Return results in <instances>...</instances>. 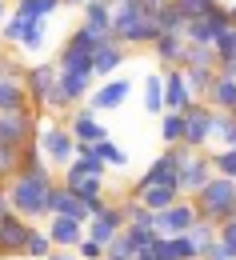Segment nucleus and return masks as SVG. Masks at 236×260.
<instances>
[{
	"instance_id": "obj_1",
	"label": "nucleus",
	"mask_w": 236,
	"mask_h": 260,
	"mask_svg": "<svg viewBox=\"0 0 236 260\" xmlns=\"http://www.w3.org/2000/svg\"><path fill=\"white\" fill-rule=\"evenodd\" d=\"M52 168L40 172H16L8 180V200L12 212H20L24 220H48V188H52Z\"/></svg>"
},
{
	"instance_id": "obj_2",
	"label": "nucleus",
	"mask_w": 236,
	"mask_h": 260,
	"mask_svg": "<svg viewBox=\"0 0 236 260\" xmlns=\"http://www.w3.org/2000/svg\"><path fill=\"white\" fill-rule=\"evenodd\" d=\"M24 88H28V104L36 112H72L64 88H60V64L56 60H40V64H28L24 72Z\"/></svg>"
},
{
	"instance_id": "obj_3",
	"label": "nucleus",
	"mask_w": 236,
	"mask_h": 260,
	"mask_svg": "<svg viewBox=\"0 0 236 260\" xmlns=\"http://www.w3.org/2000/svg\"><path fill=\"white\" fill-rule=\"evenodd\" d=\"M192 200H196V212H200L204 220L224 224V220H232V216H236V180H232V176L212 172V180H208Z\"/></svg>"
},
{
	"instance_id": "obj_4",
	"label": "nucleus",
	"mask_w": 236,
	"mask_h": 260,
	"mask_svg": "<svg viewBox=\"0 0 236 260\" xmlns=\"http://www.w3.org/2000/svg\"><path fill=\"white\" fill-rule=\"evenodd\" d=\"M36 140H40L44 160L52 164V168H68V164L76 160V136H72L68 124H40Z\"/></svg>"
},
{
	"instance_id": "obj_5",
	"label": "nucleus",
	"mask_w": 236,
	"mask_h": 260,
	"mask_svg": "<svg viewBox=\"0 0 236 260\" xmlns=\"http://www.w3.org/2000/svg\"><path fill=\"white\" fill-rule=\"evenodd\" d=\"M40 132V112L36 108H20V112H0V144H16L24 148Z\"/></svg>"
},
{
	"instance_id": "obj_6",
	"label": "nucleus",
	"mask_w": 236,
	"mask_h": 260,
	"mask_svg": "<svg viewBox=\"0 0 236 260\" xmlns=\"http://www.w3.org/2000/svg\"><path fill=\"white\" fill-rule=\"evenodd\" d=\"M28 236H32V220H24L20 212H4L0 216V256L12 260V256H24L28 248Z\"/></svg>"
},
{
	"instance_id": "obj_7",
	"label": "nucleus",
	"mask_w": 236,
	"mask_h": 260,
	"mask_svg": "<svg viewBox=\"0 0 236 260\" xmlns=\"http://www.w3.org/2000/svg\"><path fill=\"white\" fill-rule=\"evenodd\" d=\"M0 36H4L8 44H20L24 52H40V48H44V20L12 12V16L4 20V32H0Z\"/></svg>"
},
{
	"instance_id": "obj_8",
	"label": "nucleus",
	"mask_w": 236,
	"mask_h": 260,
	"mask_svg": "<svg viewBox=\"0 0 236 260\" xmlns=\"http://www.w3.org/2000/svg\"><path fill=\"white\" fill-rule=\"evenodd\" d=\"M196 220H200L196 200H192V196H180L164 212H156V232H160V236H180V232H188Z\"/></svg>"
},
{
	"instance_id": "obj_9",
	"label": "nucleus",
	"mask_w": 236,
	"mask_h": 260,
	"mask_svg": "<svg viewBox=\"0 0 236 260\" xmlns=\"http://www.w3.org/2000/svg\"><path fill=\"white\" fill-rule=\"evenodd\" d=\"M232 28V12L220 4L216 12H208V16H200V20H188L184 24V40H196V44H216L220 36Z\"/></svg>"
},
{
	"instance_id": "obj_10",
	"label": "nucleus",
	"mask_w": 236,
	"mask_h": 260,
	"mask_svg": "<svg viewBox=\"0 0 236 260\" xmlns=\"http://www.w3.org/2000/svg\"><path fill=\"white\" fill-rule=\"evenodd\" d=\"M184 116H188V136H184V144L204 148V144L212 140V128H216V108H212L208 100H192V104L184 108Z\"/></svg>"
},
{
	"instance_id": "obj_11",
	"label": "nucleus",
	"mask_w": 236,
	"mask_h": 260,
	"mask_svg": "<svg viewBox=\"0 0 236 260\" xmlns=\"http://www.w3.org/2000/svg\"><path fill=\"white\" fill-rule=\"evenodd\" d=\"M176 176H180V196H196L212 180V156H204V148H196L184 164H176Z\"/></svg>"
},
{
	"instance_id": "obj_12",
	"label": "nucleus",
	"mask_w": 236,
	"mask_h": 260,
	"mask_svg": "<svg viewBox=\"0 0 236 260\" xmlns=\"http://www.w3.org/2000/svg\"><path fill=\"white\" fill-rule=\"evenodd\" d=\"M48 216H76V220H84V224L92 220V212H88V204H84L80 196L72 192V188H68L64 180L48 188Z\"/></svg>"
},
{
	"instance_id": "obj_13",
	"label": "nucleus",
	"mask_w": 236,
	"mask_h": 260,
	"mask_svg": "<svg viewBox=\"0 0 236 260\" xmlns=\"http://www.w3.org/2000/svg\"><path fill=\"white\" fill-rule=\"evenodd\" d=\"M68 128H72V136L76 140H84V144H100L104 136V124L96 120V108L92 104H76L72 112H68Z\"/></svg>"
},
{
	"instance_id": "obj_14",
	"label": "nucleus",
	"mask_w": 236,
	"mask_h": 260,
	"mask_svg": "<svg viewBox=\"0 0 236 260\" xmlns=\"http://www.w3.org/2000/svg\"><path fill=\"white\" fill-rule=\"evenodd\" d=\"M128 92H132V84H128L124 76H108L100 88H92L88 104H92L96 112H112V108H120V104L128 100Z\"/></svg>"
},
{
	"instance_id": "obj_15",
	"label": "nucleus",
	"mask_w": 236,
	"mask_h": 260,
	"mask_svg": "<svg viewBox=\"0 0 236 260\" xmlns=\"http://www.w3.org/2000/svg\"><path fill=\"white\" fill-rule=\"evenodd\" d=\"M152 252H156V260H200V248H196V240L188 232H180V236H156Z\"/></svg>"
},
{
	"instance_id": "obj_16",
	"label": "nucleus",
	"mask_w": 236,
	"mask_h": 260,
	"mask_svg": "<svg viewBox=\"0 0 236 260\" xmlns=\"http://www.w3.org/2000/svg\"><path fill=\"white\" fill-rule=\"evenodd\" d=\"M192 100H196V96H192V88H188L184 68H164V112H168V108L184 112Z\"/></svg>"
},
{
	"instance_id": "obj_17",
	"label": "nucleus",
	"mask_w": 236,
	"mask_h": 260,
	"mask_svg": "<svg viewBox=\"0 0 236 260\" xmlns=\"http://www.w3.org/2000/svg\"><path fill=\"white\" fill-rule=\"evenodd\" d=\"M48 236L56 248H76L84 240V220L76 216H48Z\"/></svg>"
},
{
	"instance_id": "obj_18",
	"label": "nucleus",
	"mask_w": 236,
	"mask_h": 260,
	"mask_svg": "<svg viewBox=\"0 0 236 260\" xmlns=\"http://www.w3.org/2000/svg\"><path fill=\"white\" fill-rule=\"evenodd\" d=\"M60 88H64L68 104L76 108V104H84V96H92L96 72H68V68H60Z\"/></svg>"
},
{
	"instance_id": "obj_19",
	"label": "nucleus",
	"mask_w": 236,
	"mask_h": 260,
	"mask_svg": "<svg viewBox=\"0 0 236 260\" xmlns=\"http://www.w3.org/2000/svg\"><path fill=\"white\" fill-rule=\"evenodd\" d=\"M184 48H188L184 32H160V40L152 44L156 60H160L164 68H184Z\"/></svg>"
},
{
	"instance_id": "obj_20",
	"label": "nucleus",
	"mask_w": 236,
	"mask_h": 260,
	"mask_svg": "<svg viewBox=\"0 0 236 260\" xmlns=\"http://www.w3.org/2000/svg\"><path fill=\"white\" fill-rule=\"evenodd\" d=\"M124 60H128V44H120L116 36H104L96 48V76H112Z\"/></svg>"
},
{
	"instance_id": "obj_21",
	"label": "nucleus",
	"mask_w": 236,
	"mask_h": 260,
	"mask_svg": "<svg viewBox=\"0 0 236 260\" xmlns=\"http://www.w3.org/2000/svg\"><path fill=\"white\" fill-rule=\"evenodd\" d=\"M112 8H116V4H108V0H84V8H80L84 20H80V24L92 28L96 36H112Z\"/></svg>"
},
{
	"instance_id": "obj_22",
	"label": "nucleus",
	"mask_w": 236,
	"mask_h": 260,
	"mask_svg": "<svg viewBox=\"0 0 236 260\" xmlns=\"http://www.w3.org/2000/svg\"><path fill=\"white\" fill-rule=\"evenodd\" d=\"M56 64L68 68V72H96V52L64 40V44H60V52H56Z\"/></svg>"
},
{
	"instance_id": "obj_23",
	"label": "nucleus",
	"mask_w": 236,
	"mask_h": 260,
	"mask_svg": "<svg viewBox=\"0 0 236 260\" xmlns=\"http://www.w3.org/2000/svg\"><path fill=\"white\" fill-rule=\"evenodd\" d=\"M208 104H212L216 112H232L236 108V76L216 72V80H212V88H208Z\"/></svg>"
},
{
	"instance_id": "obj_24",
	"label": "nucleus",
	"mask_w": 236,
	"mask_h": 260,
	"mask_svg": "<svg viewBox=\"0 0 236 260\" xmlns=\"http://www.w3.org/2000/svg\"><path fill=\"white\" fill-rule=\"evenodd\" d=\"M20 108H32L24 80H0V112H20Z\"/></svg>"
},
{
	"instance_id": "obj_25",
	"label": "nucleus",
	"mask_w": 236,
	"mask_h": 260,
	"mask_svg": "<svg viewBox=\"0 0 236 260\" xmlns=\"http://www.w3.org/2000/svg\"><path fill=\"white\" fill-rule=\"evenodd\" d=\"M136 196L144 200V208H148V212H164L168 204H176V200H180V192H176V188H168V184H148V188H140Z\"/></svg>"
},
{
	"instance_id": "obj_26",
	"label": "nucleus",
	"mask_w": 236,
	"mask_h": 260,
	"mask_svg": "<svg viewBox=\"0 0 236 260\" xmlns=\"http://www.w3.org/2000/svg\"><path fill=\"white\" fill-rule=\"evenodd\" d=\"M160 136H164V144H180V140L188 136V116L176 112V108L160 112Z\"/></svg>"
},
{
	"instance_id": "obj_27",
	"label": "nucleus",
	"mask_w": 236,
	"mask_h": 260,
	"mask_svg": "<svg viewBox=\"0 0 236 260\" xmlns=\"http://www.w3.org/2000/svg\"><path fill=\"white\" fill-rule=\"evenodd\" d=\"M184 76H188L192 96L208 100V88H212V80H216V68H212V64H188V68H184Z\"/></svg>"
},
{
	"instance_id": "obj_28",
	"label": "nucleus",
	"mask_w": 236,
	"mask_h": 260,
	"mask_svg": "<svg viewBox=\"0 0 236 260\" xmlns=\"http://www.w3.org/2000/svg\"><path fill=\"white\" fill-rule=\"evenodd\" d=\"M144 108L148 112H164V72H148L144 76Z\"/></svg>"
},
{
	"instance_id": "obj_29",
	"label": "nucleus",
	"mask_w": 236,
	"mask_h": 260,
	"mask_svg": "<svg viewBox=\"0 0 236 260\" xmlns=\"http://www.w3.org/2000/svg\"><path fill=\"white\" fill-rule=\"evenodd\" d=\"M16 8L12 12H20V16H36V20H48L56 8H64L60 0H12Z\"/></svg>"
},
{
	"instance_id": "obj_30",
	"label": "nucleus",
	"mask_w": 236,
	"mask_h": 260,
	"mask_svg": "<svg viewBox=\"0 0 236 260\" xmlns=\"http://www.w3.org/2000/svg\"><path fill=\"white\" fill-rule=\"evenodd\" d=\"M124 232H128V240H132L136 248H152V244H156V236H160L152 220H128Z\"/></svg>"
},
{
	"instance_id": "obj_31",
	"label": "nucleus",
	"mask_w": 236,
	"mask_h": 260,
	"mask_svg": "<svg viewBox=\"0 0 236 260\" xmlns=\"http://www.w3.org/2000/svg\"><path fill=\"white\" fill-rule=\"evenodd\" d=\"M136 252H140V248L128 240V232H116V236L104 244V256L108 260H136Z\"/></svg>"
},
{
	"instance_id": "obj_32",
	"label": "nucleus",
	"mask_w": 236,
	"mask_h": 260,
	"mask_svg": "<svg viewBox=\"0 0 236 260\" xmlns=\"http://www.w3.org/2000/svg\"><path fill=\"white\" fill-rule=\"evenodd\" d=\"M188 236L196 240V248H200V252H204V248H212V244L220 240V224H212V220H204V216H200L196 224L188 228Z\"/></svg>"
},
{
	"instance_id": "obj_33",
	"label": "nucleus",
	"mask_w": 236,
	"mask_h": 260,
	"mask_svg": "<svg viewBox=\"0 0 236 260\" xmlns=\"http://www.w3.org/2000/svg\"><path fill=\"white\" fill-rule=\"evenodd\" d=\"M20 172V148L16 144H0V184H8Z\"/></svg>"
},
{
	"instance_id": "obj_34",
	"label": "nucleus",
	"mask_w": 236,
	"mask_h": 260,
	"mask_svg": "<svg viewBox=\"0 0 236 260\" xmlns=\"http://www.w3.org/2000/svg\"><path fill=\"white\" fill-rule=\"evenodd\" d=\"M156 20H160V28L164 32H184V16H180V8H176V0H168V4H160L156 8Z\"/></svg>"
},
{
	"instance_id": "obj_35",
	"label": "nucleus",
	"mask_w": 236,
	"mask_h": 260,
	"mask_svg": "<svg viewBox=\"0 0 236 260\" xmlns=\"http://www.w3.org/2000/svg\"><path fill=\"white\" fill-rule=\"evenodd\" d=\"M56 244H52V236H48V228H32V236H28V248H24V256L32 260H44L48 252H52Z\"/></svg>"
},
{
	"instance_id": "obj_36",
	"label": "nucleus",
	"mask_w": 236,
	"mask_h": 260,
	"mask_svg": "<svg viewBox=\"0 0 236 260\" xmlns=\"http://www.w3.org/2000/svg\"><path fill=\"white\" fill-rule=\"evenodd\" d=\"M176 8H180L184 20H200V16H208V12L220 8V0H176Z\"/></svg>"
},
{
	"instance_id": "obj_37",
	"label": "nucleus",
	"mask_w": 236,
	"mask_h": 260,
	"mask_svg": "<svg viewBox=\"0 0 236 260\" xmlns=\"http://www.w3.org/2000/svg\"><path fill=\"white\" fill-rule=\"evenodd\" d=\"M96 152H100V160L108 164V168H124V164H128V152H124L120 144H112L108 136H104L100 144H96Z\"/></svg>"
},
{
	"instance_id": "obj_38",
	"label": "nucleus",
	"mask_w": 236,
	"mask_h": 260,
	"mask_svg": "<svg viewBox=\"0 0 236 260\" xmlns=\"http://www.w3.org/2000/svg\"><path fill=\"white\" fill-rule=\"evenodd\" d=\"M212 172H220V176H232V180H236V148L216 152V156H212Z\"/></svg>"
},
{
	"instance_id": "obj_39",
	"label": "nucleus",
	"mask_w": 236,
	"mask_h": 260,
	"mask_svg": "<svg viewBox=\"0 0 236 260\" xmlns=\"http://www.w3.org/2000/svg\"><path fill=\"white\" fill-rule=\"evenodd\" d=\"M24 72L28 68L20 64V60H12L8 52H0V80H24Z\"/></svg>"
},
{
	"instance_id": "obj_40",
	"label": "nucleus",
	"mask_w": 236,
	"mask_h": 260,
	"mask_svg": "<svg viewBox=\"0 0 236 260\" xmlns=\"http://www.w3.org/2000/svg\"><path fill=\"white\" fill-rule=\"evenodd\" d=\"M76 256H80V260H104V244H100V240H92V236L84 232V240L76 244Z\"/></svg>"
},
{
	"instance_id": "obj_41",
	"label": "nucleus",
	"mask_w": 236,
	"mask_h": 260,
	"mask_svg": "<svg viewBox=\"0 0 236 260\" xmlns=\"http://www.w3.org/2000/svg\"><path fill=\"white\" fill-rule=\"evenodd\" d=\"M200 260H236V256H232V248H228L224 240H216L212 248H204V252H200Z\"/></svg>"
},
{
	"instance_id": "obj_42",
	"label": "nucleus",
	"mask_w": 236,
	"mask_h": 260,
	"mask_svg": "<svg viewBox=\"0 0 236 260\" xmlns=\"http://www.w3.org/2000/svg\"><path fill=\"white\" fill-rule=\"evenodd\" d=\"M220 240H224V244L232 248V256H236V216H232V220H224V224H220Z\"/></svg>"
},
{
	"instance_id": "obj_43",
	"label": "nucleus",
	"mask_w": 236,
	"mask_h": 260,
	"mask_svg": "<svg viewBox=\"0 0 236 260\" xmlns=\"http://www.w3.org/2000/svg\"><path fill=\"white\" fill-rule=\"evenodd\" d=\"M12 208V200H8V184H0V216Z\"/></svg>"
},
{
	"instance_id": "obj_44",
	"label": "nucleus",
	"mask_w": 236,
	"mask_h": 260,
	"mask_svg": "<svg viewBox=\"0 0 236 260\" xmlns=\"http://www.w3.org/2000/svg\"><path fill=\"white\" fill-rule=\"evenodd\" d=\"M136 260H156V252H152V248H140V252H136Z\"/></svg>"
},
{
	"instance_id": "obj_45",
	"label": "nucleus",
	"mask_w": 236,
	"mask_h": 260,
	"mask_svg": "<svg viewBox=\"0 0 236 260\" xmlns=\"http://www.w3.org/2000/svg\"><path fill=\"white\" fill-rule=\"evenodd\" d=\"M44 260H76V256H68V252H48Z\"/></svg>"
},
{
	"instance_id": "obj_46",
	"label": "nucleus",
	"mask_w": 236,
	"mask_h": 260,
	"mask_svg": "<svg viewBox=\"0 0 236 260\" xmlns=\"http://www.w3.org/2000/svg\"><path fill=\"white\" fill-rule=\"evenodd\" d=\"M60 4H68V8H84V0H60Z\"/></svg>"
},
{
	"instance_id": "obj_47",
	"label": "nucleus",
	"mask_w": 236,
	"mask_h": 260,
	"mask_svg": "<svg viewBox=\"0 0 236 260\" xmlns=\"http://www.w3.org/2000/svg\"><path fill=\"white\" fill-rule=\"evenodd\" d=\"M4 16H8V0H0V20H4Z\"/></svg>"
},
{
	"instance_id": "obj_48",
	"label": "nucleus",
	"mask_w": 236,
	"mask_h": 260,
	"mask_svg": "<svg viewBox=\"0 0 236 260\" xmlns=\"http://www.w3.org/2000/svg\"><path fill=\"white\" fill-rule=\"evenodd\" d=\"M228 12H232V24H236V4H232V8H228Z\"/></svg>"
},
{
	"instance_id": "obj_49",
	"label": "nucleus",
	"mask_w": 236,
	"mask_h": 260,
	"mask_svg": "<svg viewBox=\"0 0 236 260\" xmlns=\"http://www.w3.org/2000/svg\"><path fill=\"white\" fill-rule=\"evenodd\" d=\"M108 4H120V0H108Z\"/></svg>"
},
{
	"instance_id": "obj_50",
	"label": "nucleus",
	"mask_w": 236,
	"mask_h": 260,
	"mask_svg": "<svg viewBox=\"0 0 236 260\" xmlns=\"http://www.w3.org/2000/svg\"><path fill=\"white\" fill-rule=\"evenodd\" d=\"M232 116H236V108H232Z\"/></svg>"
},
{
	"instance_id": "obj_51",
	"label": "nucleus",
	"mask_w": 236,
	"mask_h": 260,
	"mask_svg": "<svg viewBox=\"0 0 236 260\" xmlns=\"http://www.w3.org/2000/svg\"><path fill=\"white\" fill-rule=\"evenodd\" d=\"M0 260H4V256H0Z\"/></svg>"
},
{
	"instance_id": "obj_52",
	"label": "nucleus",
	"mask_w": 236,
	"mask_h": 260,
	"mask_svg": "<svg viewBox=\"0 0 236 260\" xmlns=\"http://www.w3.org/2000/svg\"><path fill=\"white\" fill-rule=\"evenodd\" d=\"M104 260H108V256H104Z\"/></svg>"
}]
</instances>
